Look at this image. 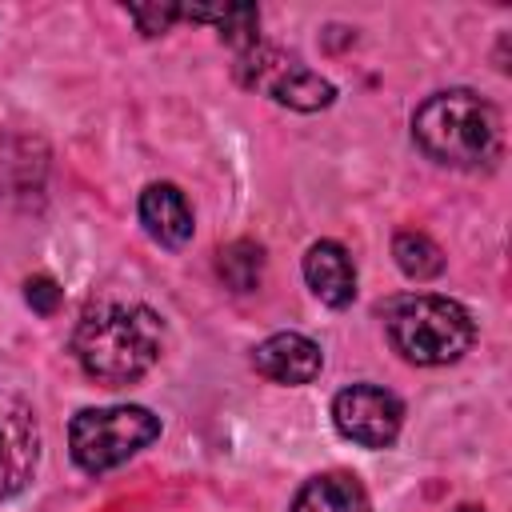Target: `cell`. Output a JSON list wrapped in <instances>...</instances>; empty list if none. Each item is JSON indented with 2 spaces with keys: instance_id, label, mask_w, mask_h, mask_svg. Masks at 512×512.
Returning a JSON list of instances; mask_svg holds the SVG:
<instances>
[{
  "instance_id": "6da1fadb",
  "label": "cell",
  "mask_w": 512,
  "mask_h": 512,
  "mask_svg": "<svg viewBox=\"0 0 512 512\" xmlns=\"http://www.w3.org/2000/svg\"><path fill=\"white\" fill-rule=\"evenodd\" d=\"M72 352L100 384H132L160 356V320L140 304H96L76 324Z\"/></svg>"
},
{
  "instance_id": "7a4b0ae2",
  "label": "cell",
  "mask_w": 512,
  "mask_h": 512,
  "mask_svg": "<svg viewBox=\"0 0 512 512\" xmlns=\"http://www.w3.org/2000/svg\"><path fill=\"white\" fill-rule=\"evenodd\" d=\"M412 136L416 144L452 168H484L500 156V112L468 92V88H448L428 96L416 116H412Z\"/></svg>"
},
{
  "instance_id": "3957f363",
  "label": "cell",
  "mask_w": 512,
  "mask_h": 512,
  "mask_svg": "<svg viewBox=\"0 0 512 512\" xmlns=\"http://www.w3.org/2000/svg\"><path fill=\"white\" fill-rule=\"evenodd\" d=\"M388 336L412 364H448L468 352L476 324L448 296H408L388 312Z\"/></svg>"
},
{
  "instance_id": "277c9868",
  "label": "cell",
  "mask_w": 512,
  "mask_h": 512,
  "mask_svg": "<svg viewBox=\"0 0 512 512\" xmlns=\"http://www.w3.org/2000/svg\"><path fill=\"white\" fill-rule=\"evenodd\" d=\"M160 436V420L140 404H116V408H84L68 424L72 460L84 472H108L148 448Z\"/></svg>"
},
{
  "instance_id": "5b68a950",
  "label": "cell",
  "mask_w": 512,
  "mask_h": 512,
  "mask_svg": "<svg viewBox=\"0 0 512 512\" xmlns=\"http://www.w3.org/2000/svg\"><path fill=\"white\" fill-rule=\"evenodd\" d=\"M236 76L244 88H256V92H264L276 104H288L296 112L328 108L336 96V88L320 72H312L296 56H284L280 48H264V44H252L236 56Z\"/></svg>"
},
{
  "instance_id": "8992f818",
  "label": "cell",
  "mask_w": 512,
  "mask_h": 512,
  "mask_svg": "<svg viewBox=\"0 0 512 512\" xmlns=\"http://www.w3.org/2000/svg\"><path fill=\"white\" fill-rule=\"evenodd\" d=\"M332 420L344 440H352L360 448H388L400 436L404 408L388 388L352 384L332 400Z\"/></svg>"
},
{
  "instance_id": "52a82bcc",
  "label": "cell",
  "mask_w": 512,
  "mask_h": 512,
  "mask_svg": "<svg viewBox=\"0 0 512 512\" xmlns=\"http://www.w3.org/2000/svg\"><path fill=\"white\" fill-rule=\"evenodd\" d=\"M36 460H40V432L32 408L20 396L0 392V500L28 488Z\"/></svg>"
},
{
  "instance_id": "ba28073f",
  "label": "cell",
  "mask_w": 512,
  "mask_h": 512,
  "mask_svg": "<svg viewBox=\"0 0 512 512\" xmlns=\"http://www.w3.org/2000/svg\"><path fill=\"white\" fill-rule=\"evenodd\" d=\"M252 364L260 376L276 380V384H308L320 376V344H312L308 336L300 332H276L268 336L256 352H252Z\"/></svg>"
},
{
  "instance_id": "9c48e42d",
  "label": "cell",
  "mask_w": 512,
  "mask_h": 512,
  "mask_svg": "<svg viewBox=\"0 0 512 512\" xmlns=\"http://www.w3.org/2000/svg\"><path fill=\"white\" fill-rule=\"evenodd\" d=\"M304 280L308 288L332 304V308H344L352 304L356 296V268H352V256L336 244V240H316L304 256Z\"/></svg>"
},
{
  "instance_id": "30bf717a",
  "label": "cell",
  "mask_w": 512,
  "mask_h": 512,
  "mask_svg": "<svg viewBox=\"0 0 512 512\" xmlns=\"http://www.w3.org/2000/svg\"><path fill=\"white\" fill-rule=\"evenodd\" d=\"M140 220L164 248H180L192 240V208L176 184H148L140 192Z\"/></svg>"
},
{
  "instance_id": "8fae6325",
  "label": "cell",
  "mask_w": 512,
  "mask_h": 512,
  "mask_svg": "<svg viewBox=\"0 0 512 512\" xmlns=\"http://www.w3.org/2000/svg\"><path fill=\"white\" fill-rule=\"evenodd\" d=\"M288 512H372L368 504V492L356 476L348 472H324V476H312Z\"/></svg>"
},
{
  "instance_id": "7c38bea8",
  "label": "cell",
  "mask_w": 512,
  "mask_h": 512,
  "mask_svg": "<svg viewBox=\"0 0 512 512\" xmlns=\"http://www.w3.org/2000/svg\"><path fill=\"white\" fill-rule=\"evenodd\" d=\"M216 272L232 292H252L264 276V248L256 240H232L228 248H220Z\"/></svg>"
},
{
  "instance_id": "4fadbf2b",
  "label": "cell",
  "mask_w": 512,
  "mask_h": 512,
  "mask_svg": "<svg viewBox=\"0 0 512 512\" xmlns=\"http://www.w3.org/2000/svg\"><path fill=\"white\" fill-rule=\"evenodd\" d=\"M392 256H396L400 272L412 276V280H432V276L444 272V252L424 232H400L392 240Z\"/></svg>"
},
{
  "instance_id": "5bb4252c",
  "label": "cell",
  "mask_w": 512,
  "mask_h": 512,
  "mask_svg": "<svg viewBox=\"0 0 512 512\" xmlns=\"http://www.w3.org/2000/svg\"><path fill=\"white\" fill-rule=\"evenodd\" d=\"M128 12H132V20L140 24V32L144 36H156V32H168V24L180 16V8L176 4H128Z\"/></svg>"
},
{
  "instance_id": "9a60e30c",
  "label": "cell",
  "mask_w": 512,
  "mask_h": 512,
  "mask_svg": "<svg viewBox=\"0 0 512 512\" xmlns=\"http://www.w3.org/2000/svg\"><path fill=\"white\" fill-rule=\"evenodd\" d=\"M24 296H28V304L36 308V312H56V304H60V288H56V280H48V276H36V280H28L24 284Z\"/></svg>"
},
{
  "instance_id": "2e32d148",
  "label": "cell",
  "mask_w": 512,
  "mask_h": 512,
  "mask_svg": "<svg viewBox=\"0 0 512 512\" xmlns=\"http://www.w3.org/2000/svg\"><path fill=\"white\" fill-rule=\"evenodd\" d=\"M456 512H480V508H472V504H468V508H456Z\"/></svg>"
}]
</instances>
